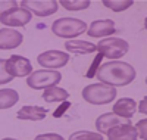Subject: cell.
<instances>
[{
  "mask_svg": "<svg viewBox=\"0 0 147 140\" xmlns=\"http://www.w3.org/2000/svg\"><path fill=\"white\" fill-rule=\"evenodd\" d=\"M96 75L100 83L113 86V87H122L132 83V80L136 78V69L127 62L110 60L99 67Z\"/></svg>",
  "mask_w": 147,
  "mask_h": 140,
  "instance_id": "1",
  "label": "cell"
},
{
  "mask_svg": "<svg viewBox=\"0 0 147 140\" xmlns=\"http://www.w3.org/2000/svg\"><path fill=\"white\" fill-rule=\"evenodd\" d=\"M82 97L91 105H106L116 97V88L105 83H96L84 87Z\"/></svg>",
  "mask_w": 147,
  "mask_h": 140,
  "instance_id": "2",
  "label": "cell"
},
{
  "mask_svg": "<svg viewBox=\"0 0 147 140\" xmlns=\"http://www.w3.org/2000/svg\"><path fill=\"white\" fill-rule=\"evenodd\" d=\"M85 30H87V24L75 18H59L52 25L53 34L63 39H75Z\"/></svg>",
  "mask_w": 147,
  "mask_h": 140,
  "instance_id": "3",
  "label": "cell"
},
{
  "mask_svg": "<svg viewBox=\"0 0 147 140\" xmlns=\"http://www.w3.org/2000/svg\"><path fill=\"white\" fill-rule=\"evenodd\" d=\"M97 46V52L102 53L107 59H119L122 58L129 49V44L118 37H109L96 44Z\"/></svg>",
  "mask_w": 147,
  "mask_h": 140,
  "instance_id": "4",
  "label": "cell"
},
{
  "mask_svg": "<svg viewBox=\"0 0 147 140\" xmlns=\"http://www.w3.org/2000/svg\"><path fill=\"white\" fill-rule=\"evenodd\" d=\"M62 80V74L59 71H50V69H40L34 71L30 77L27 78V84L31 88L35 90H41V88L52 87Z\"/></svg>",
  "mask_w": 147,
  "mask_h": 140,
  "instance_id": "5",
  "label": "cell"
},
{
  "mask_svg": "<svg viewBox=\"0 0 147 140\" xmlns=\"http://www.w3.org/2000/svg\"><path fill=\"white\" fill-rule=\"evenodd\" d=\"M0 65L5 67V69L12 75V77H27V75L32 74L31 62L24 56L13 55L6 60L2 59V63H0Z\"/></svg>",
  "mask_w": 147,
  "mask_h": 140,
  "instance_id": "6",
  "label": "cell"
},
{
  "mask_svg": "<svg viewBox=\"0 0 147 140\" xmlns=\"http://www.w3.org/2000/svg\"><path fill=\"white\" fill-rule=\"evenodd\" d=\"M21 7L30 10L31 14H35L37 16H50L55 12H57L59 3L56 0H22Z\"/></svg>",
  "mask_w": 147,
  "mask_h": 140,
  "instance_id": "7",
  "label": "cell"
},
{
  "mask_svg": "<svg viewBox=\"0 0 147 140\" xmlns=\"http://www.w3.org/2000/svg\"><path fill=\"white\" fill-rule=\"evenodd\" d=\"M32 14L24 7H12L6 12H2L0 22L9 27H24L31 21Z\"/></svg>",
  "mask_w": 147,
  "mask_h": 140,
  "instance_id": "8",
  "label": "cell"
},
{
  "mask_svg": "<svg viewBox=\"0 0 147 140\" xmlns=\"http://www.w3.org/2000/svg\"><path fill=\"white\" fill-rule=\"evenodd\" d=\"M69 60V55L59 52V50H49V52L40 53L37 58V62L46 68H62Z\"/></svg>",
  "mask_w": 147,
  "mask_h": 140,
  "instance_id": "9",
  "label": "cell"
},
{
  "mask_svg": "<svg viewBox=\"0 0 147 140\" xmlns=\"http://www.w3.org/2000/svg\"><path fill=\"white\" fill-rule=\"evenodd\" d=\"M107 139L110 140H136L138 137L137 128L131 122H122L115 127H112L110 130H107Z\"/></svg>",
  "mask_w": 147,
  "mask_h": 140,
  "instance_id": "10",
  "label": "cell"
},
{
  "mask_svg": "<svg viewBox=\"0 0 147 140\" xmlns=\"http://www.w3.org/2000/svg\"><path fill=\"white\" fill-rule=\"evenodd\" d=\"M122 122H129V118H121L113 112H107V113H103V115H100L96 120V128H97V131L106 134L107 130H110L112 127L122 124Z\"/></svg>",
  "mask_w": 147,
  "mask_h": 140,
  "instance_id": "11",
  "label": "cell"
},
{
  "mask_svg": "<svg viewBox=\"0 0 147 140\" xmlns=\"http://www.w3.org/2000/svg\"><path fill=\"white\" fill-rule=\"evenodd\" d=\"M115 22L112 19H105V21H94L87 30V34L90 37H105V35H112L115 33Z\"/></svg>",
  "mask_w": 147,
  "mask_h": 140,
  "instance_id": "12",
  "label": "cell"
},
{
  "mask_svg": "<svg viewBox=\"0 0 147 140\" xmlns=\"http://www.w3.org/2000/svg\"><path fill=\"white\" fill-rule=\"evenodd\" d=\"M22 43V34L10 30V28H2L0 30V49L2 50H9L18 47Z\"/></svg>",
  "mask_w": 147,
  "mask_h": 140,
  "instance_id": "13",
  "label": "cell"
},
{
  "mask_svg": "<svg viewBox=\"0 0 147 140\" xmlns=\"http://www.w3.org/2000/svg\"><path fill=\"white\" fill-rule=\"evenodd\" d=\"M47 115V109L41 106H32V105H25L16 112L18 120H30V121H41Z\"/></svg>",
  "mask_w": 147,
  "mask_h": 140,
  "instance_id": "14",
  "label": "cell"
},
{
  "mask_svg": "<svg viewBox=\"0 0 147 140\" xmlns=\"http://www.w3.org/2000/svg\"><path fill=\"white\" fill-rule=\"evenodd\" d=\"M136 106H137L136 100H132L129 97H122L115 103L113 113H116L121 118H129L131 120L134 112H136Z\"/></svg>",
  "mask_w": 147,
  "mask_h": 140,
  "instance_id": "15",
  "label": "cell"
},
{
  "mask_svg": "<svg viewBox=\"0 0 147 140\" xmlns=\"http://www.w3.org/2000/svg\"><path fill=\"white\" fill-rule=\"evenodd\" d=\"M65 47L68 52L71 53H77V55H88L97 52V46L88 41H82V40H68L65 43Z\"/></svg>",
  "mask_w": 147,
  "mask_h": 140,
  "instance_id": "16",
  "label": "cell"
},
{
  "mask_svg": "<svg viewBox=\"0 0 147 140\" xmlns=\"http://www.w3.org/2000/svg\"><path fill=\"white\" fill-rule=\"evenodd\" d=\"M68 97H69V93L65 90V88H60V87H56V86L44 88V93H43V99L47 102V103H53V102H65Z\"/></svg>",
  "mask_w": 147,
  "mask_h": 140,
  "instance_id": "17",
  "label": "cell"
},
{
  "mask_svg": "<svg viewBox=\"0 0 147 140\" xmlns=\"http://www.w3.org/2000/svg\"><path fill=\"white\" fill-rule=\"evenodd\" d=\"M19 100V94L12 88H2L0 90V109H9Z\"/></svg>",
  "mask_w": 147,
  "mask_h": 140,
  "instance_id": "18",
  "label": "cell"
},
{
  "mask_svg": "<svg viewBox=\"0 0 147 140\" xmlns=\"http://www.w3.org/2000/svg\"><path fill=\"white\" fill-rule=\"evenodd\" d=\"M103 5L113 12H122L132 6V0H103Z\"/></svg>",
  "mask_w": 147,
  "mask_h": 140,
  "instance_id": "19",
  "label": "cell"
},
{
  "mask_svg": "<svg viewBox=\"0 0 147 140\" xmlns=\"http://www.w3.org/2000/svg\"><path fill=\"white\" fill-rule=\"evenodd\" d=\"M60 5L68 10H84L90 6V0H60Z\"/></svg>",
  "mask_w": 147,
  "mask_h": 140,
  "instance_id": "20",
  "label": "cell"
},
{
  "mask_svg": "<svg viewBox=\"0 0 147 140\" xmlns=\"http://www.w3.org/2000/svg\"><path fill=\"white\" fill-rule=\"evenodd\" d=\"M71 140H103V136L100 133H90V131H80L69 136Z\"/></svg>",
  "mask_w": 147,
  "mask_h": 140,
  "instance_id": "21",
  "label": "cell"
},
{
  "mask_svg": "<svg viewBox=\"0 0 147 140\" xmlns=\"http://www.w3.org/2000/svg\"><path fill=\"white\" fill-rule=\"evenodd\" d=\"M102 59H103V55H102V53H97V56L93 59V63H91V67H90L88 72L85 74V77H87V78H93V77H96V72H97V69H99V67H100Z\"/></svg>",
  "mask_w": 147,
  "mask_h": 140,
  "instance_id": "22",
  "label": "cell"
},
{
  "mask_svg": "<svg viewBox=\"0 0 147 140\" xmlns=\"http://www.w3.org/2000/svg\"><path fill=\"white\" fill-rule=\"evenodd\" d=\"M146 127H147V120H146V118H144V120H141V121H138V124L136 125L137 133H138V137H140V139H143V140H146V139H147Z\"/></svg>",
  "mask_w": 147,
  "mask_h": 140,
  "instance_id": "23",
  "label": "cell"
},
{
  "mask_svg": "<svg viewBox=\"0 0 147 140\" xmlns=\"http://www.w3.org/2000/svg\"><path fill=\"white\" fill-rule=\"evenodd\" d=\"M69 106H71L69 102H66V100H65V102H62V105H60V106L53 112V117H55V118H60V117H62L63 113L68 111V108H69Z\"/></svg>",
  "mask_w": 147,
  "mask_h": 140,
  "instance_id": "24",
  "label": "cell"
},
{
  "mask_svg": "<svg viewBox=\"0 0 147 140\" xmlns=\"http://www.w3.org/2000/svg\"><path fill=\"white\" fill-rule=\"evenodd\" d=\"M0 67H2V65H0ZM12 78H13V77H12V75L5 69V67H2V77H0V83H2V84H5V83H9Z\"/></svg>",
  "mask_w": 147,
  "mask_h": 140,
  "instance_id": "25",
  "label": "cell"
},
{
  "mask_svg": "<svg viewBox=\"0 0 147 140\" xmlns=\"http://www.w3.org/2000/svg\"><path fill=\"white\" fill-rule=\"evenodd\" d=\"M37 140H44V139H55V140H62V136L59 134H41V136H37Z\"/></svg>",
  "mask_w": 147,
  "mask_h": 140,
  "instance_id": "26",
  "label": "cell"
},
{
  "mask_svg": "<svg viewBox=\"0 0 147 140\" xmlns=\"http://www.w3.org/2000/svg\"><path fill=\"white\" fill-rule=\"evenodd\" d=\"M12 7H18V5H16V2H3L2 3V12H6V10H9V9H12Z\"/></svg>",
  "mask_w": 147,
  "mask_h": 140,
  "instance_id": "27",
  "label": "cell"
},
{
  "mask_svg": "<svg viewBox=\"0 0 147 140\" xmlns=\"http://www.w3.org/2000/svg\"><path fill=\"white\" fill-rule=\"evenodd\" d=\"M138 111H140L141 113H146V112H147V109H146V97L140 102V108H138Z\"/></svg>",
  "mask_w": 147,
  "mask_h": 140,
  "instance_id": "28",
  "label": "cell"
}]
</instances>
